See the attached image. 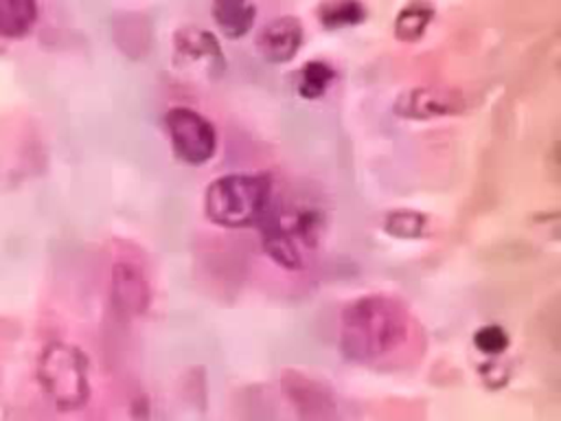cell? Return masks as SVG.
<instances>
[{"mask_svg":"<svg viewBox=\"0 0 561 421\" xmlns=\"http://www.w3.org/2000/svg\"><path fill=\"white\" fill-rule=\"evenodd\" d=\"M408 338V311L392 296H359L342 311L340 349L353 362H375Z\"/></svg>","mask_w":561,"mask_h":421,"instance_id":"1","label":"cell"},{"mask_svg":"<svg viewBox=\"0 0 561 421\" xmlns=\"http://www.w3.org/2000/svg\"><path fill=\"white\" fill-rule=\"evenodd\" d=\"M256 9L250 0H213V18L230 39L243 37L254 24Z\"/></svg>","mask_w":561,"mask_h":421,"instance_id":"10","label":"cell"},{"mask_svg":"<svg viewBox=\"0 0 561 421\" xmlns=\"http://www.w3.org/2000/svg\"><path fill=\"white\" fill-rule=\"evenodd\" d=\"M473 344L484 355H500L508 349V333L500 325H484L476 331Z\"/></svg>","mask_w":561,"mask_h":421,"instance_id":"16","label":"cell"},{"mask_svg":"<svg viewBox=\"0 0 561 421\" xmlns=\"http://www.w3.org/2000/svg\"><path fill=\"white\" fill-rule=\"evenodd\" d=\"M333 81V68L324 61H307L298 72V92L305 99H318Z\"/></svg>","mask_w":561,"mask_h":421,"instance_id":"14","label":"cell"},{"mask_svg":"<svg viewBox=\"0 0 561 421\" xmlns=\"http://www.w3.org/2000/svg\"><path fill=\"white\" fill-rule=\"evenodd\" d=\"M318 15L322 26L342 29L359 24L366 18V9L359 0H324L318 7Z\"/></svg>","mask_w":561,"mask_h":421,"instance_id":"13","label":"cell"},{"mask_svg":"<svg viewBox=\"0 0 561 421\" xmlns=\"http://www.w3.org/2000/svg\"><path fill=\"white\" fill-rule=\"evenodd\" d=\"M274 200L267 173H228L206 186V217L224 228L259 226Z\"/></svg>","mask_w":561,"mask_h":421,"instance_id":"3","label":"cell"},{"mask_svg":"<svg viewBox=\"0 0 561 421\" xmlns=\"http://www.w3.org/2000/svg\"><path fill=\"white\" fill-rule=\"evenodd\" d=\"M112 298L121 314H142L151 298L149 281L142 268H138L134 261H116L112 270Z\"/></svg>","mask_w":561,"mask_h":421,"instance_id":"9","label":"cell"},{"mask_svg":"<svg viewBox=\"0 0 561 421\" xmlns=\"http://www.w3.org/2000/svg\"><path fill=\"white\" fill-rule=\"evenodd\" d=\"M302 44V24L294 15L274 18L256 35V50L270 64H287Z\"/></svg>","mask_w":561,"mask_h":421,"instance_id":"8","label":"cell"},{"mask_svg":"<svg viewBox=\"0 0 561 421\" xmlns=\"http://www.w3.org/2000/svg\"><path fill=\"white\" fill-rule=\"evenodd\" d=\"M427 219L416 210H392L383 219V230L397 239H419L425 235Z\"/></svg>","mask_w":561,"mask_h":421,"instance_id":"15","label":"cell"},{"mask_svg":"<svg viewBox=\"0 0 561 421\" xmlns=\"http://www.w3.org/2000/svg\"><path fill=\"white\" fill-rule=\"evenodd\" d=\"M42 388L59 410H77L90 397L88 360L70 344L53 342L44 349L37 368Z\"/></svg>","mask_w":561,"mask_h":421,"instance_id":"4","label":"cell"},{"mask_svg":"<svg viewBox=\"0 0 561 421\" xmlns=\"http://www.w3.org/2000/svg\"><path fill=\"white\" fill-rule=\"evenodd\" d=\"M173 59L184 68L202 66L206 75H221L226 68V59L219 42L213 33L199 26H182L173 35Z\"/></svg>","mask_w":561,"mask_h":421,"instance_id":"6","label":"cell"},{"mask_svg":"<svg viewBox=\"0 0 561 421\" xmlns=\"http://www.w3.org/2000/svg\"><path fill=\"white\" fill-rule=\"evenodd\" d=\"M37 20L35 0H0V37H24Z\"/></svg>","mask_w":561,"mask_h":421,"instance_id":"11","label":"cell"},{"mask_svg":"<svg viewBox=\"0 0 561 421\" xmlns=\"http://www.w3.org/2000/svg\"><path fill=\"white\" fill-rule=\"evenodd\" d=\"M465 107L458 90L449 88H410L394 101V114L412 121H427L456 114Z\"/></svg>","mask_w":561,"mask_h":421,"instance_id":"7","label":"cell"},{"mask_svg":"<svg viewBox=\"0 0 561 421\" xmlns=\"http://www.w3.org/2000/svg\"><path fill=\"white\" fill-rule=\"evenodd\" d=\"M434 18V9L427 0H412L403 7L394 20V35L403 42L419 39Z\"/></svg>","mask_w":561,"mask_h":421,"instance_id":"12","label":"cell"},{"mask_svg":"<svg viewBox=\"0 0 561 421\" xmlns=\"http://www.w3.org/2000/svg\"><path fill=\"white\" fill-rule=\"evenodd\" d=\"M173 151L186 164H206L217 149V134L208 118L191 107H173L164 114Z\"/></svg>","mask_w":561,"mask_h":421,"instance_id":"5","label":"cell"},{"mask_svg":"<svg viewBox=\"0 0 561 421\" xmlns=\"http://www.w3.org/2000/svg\"><path fill=\"white\" fill-rule=\"evenodd\" d=\"M265 252L283 268L305 265V250L318 248L324 232V213L313 204L276 206L274 200L259 221Z\"/></svg>","mask_w":561,"mask_h":421,"instance_id":"2","label":"cell"}]
</instances>
